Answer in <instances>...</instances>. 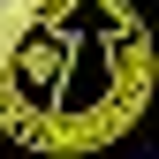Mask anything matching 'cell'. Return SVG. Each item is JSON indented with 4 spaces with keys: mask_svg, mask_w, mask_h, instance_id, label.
<instances>
[{
    "mask_svg": "<svg viewBox=\"0 0 159 159\" xmlns=\"http://www.w3.org/2000/svg\"><path fill=\"white\" fill-rule=\"evenodd\" d=\"M152 98V38L129 0H30L0 38V129L38 152L114 144Z\"/></svg>",
    "mask_w": 159,
    "mask_h": 159,
    "instance_id": "6da1fadb",
    "label": "cell"
}]
</instances>
